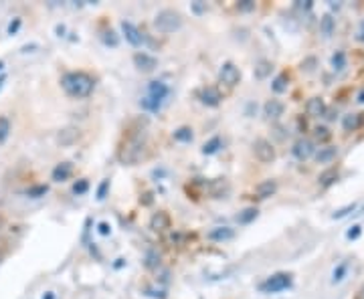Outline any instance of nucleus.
Returning <instances> with one entry per match:
<instances>
[{
    "instance_id": "1",
    "label": "nucleus",
    "mask_w": 364,
    "mask_h": 299,
    "mask_svg": "<svg viewBox=\"0 0 364 299\" xmlns=\"http://www.w3.org/2000/svg\"><path fill=\"white\" fill-rule=\"evenodd\" d=\"M148 152V138H146V130L142 126L136 128H128L118 144L116 150V158L120 164L124 166H136L138 162H142L146 158Z\"/></svg>"
},
{
    "instance_id": "2",
    "label": "nucleus",
    "mask_w": 364,
    "mask_h": 299,
    "mask_svg": "<svg viewBox=\"0 0 364 299\" xmlns=\"http://www.w3.org/2000/svg\"><path fill=\"white\" fill-rule=\"evenodd\" d=\"M95 77L87 71H67L61 77V87L63 91L73 97V99H85L95 91Z\"/></svg>"
},
{
    "instance_id": "3",
    "label": "nucleus",
    "mask_w": 364,
    "mask_h": 299,
    "mask_svg": "<svg viewBox=\"0 0 364 299\" xmlns=\"http://www.w3.org/2000/svg\"><path fill=\"white\" fill-rule=\"evenodd\" d=\"M182 22H184L182 14L178 10H172V8H164L154 16V28L162 34H172V32L180 30Z\"/></svg>"
},
{
    "instance_id": "4",
    "label": "nucleus",
    "mask_w": 364,
    "mask_h": 299,
    "mask_svg": "<svg viewBox=\"0 0 364 299\" xmlns=\"http://www.w3.org/2000/svg\"><path fill=\"white\" fill-rule=\"evenodd\" d=\"M168 93H170V89H168L166 83H162V81H152L148 85V97L144 99V108H148V110H158Z\"/></svg>"
},
{
    "instance_id": "5",
    "label": "nucleus",
    "mask_w": 364,
    "mask_h": 299,
    "mask_svg": "<svg viewBox=\"0 0 364 299\" xmlns=\"http://www.w3.org/2000/svg\"><path fill=\"white\" fill-rule=\"evenodd\" d=\"M253 154H255V158L261 162V164H271L277 158L275 146L269 140H265V138H257L253 142Z\"/></svg>"
},
{
    "instance_id": "6",
    "label": "nucleus",
    "mask_w": 364,
    "mask_h": 299,
    "mask_svg": "<svg viewBox=\"0 0 364 299\" xmlns=\"http://www.w3.org/2000/svg\"><path fill=\"white\" fill-rule=\"evenodd\" d=\"M196 99L206 108H219L223 104L225 95L221 93V89L217 85H204L196 91Z\"/></svg>"
},
{
    "instance_id": "7",
    "label": "nucleus",
    "mask_w": 364,
    "mask_h": 299,
    "mask_svg": "<svg viewBox=\"0 0 364 299\" xmlns=\"http://www.w3.org/2000/svg\"><path fill=\"white\" fill-rule=\"evenodd\" d=\"M289 285H291V273H275L259 285V289L263 293H279V291L287 289Z\"/></svg>"
},
{
    "instance_id": "8",
    "label": "nucleus",
    "mask_w": 364,
    "mask_h": 299,
    "mask_svg": "<svg viewBox=\"0 0 364 299\" xmlns=\"http://www.w3.org/2000/svg\"><path fill=\"white\" fill-rule=\"evenodd\" d=\"M239 81H241V71H239V67H237L233 61H225V63L221 65V69H219V83H223L225 87L233 89V87L239 85Z\"/></svg>"
},
{
    "instance_id": "9",
    "label": "nucleus",
    "mask_w": 364,
    "mask_h": 299,
    "mask_svg": "<svg viewBox=\"0 0 364 299\" xmlns=\"http://www.w3.org/2000/svg\"><path fill=\"white\" fill-rule=\"evenodd\" d=\"M291 154H293V156H295V160H299V162L309 160L311 156L316 154L314 142L307 140V138H299V140L293 144V148H291Z\"/></svg>"
},
{
    "instance_id": "10",
    "label": "nucleus",
    "mask_w": 364,
    "mask_h": 299,
    "mask_svg": "<svg viewBox=\"0 0 364 299\" xmlns=\"http://www.w3.org/2000/svg\"><path fill=\"white\" fill-rule=\"evenodd\" d=\"M150 228L154 232H168L172 228V216L166 212V210H156L152 216H150Z\"/></svg>"
},
{
    "instance_id": "11",
    "label": "nucleus",
    "mask_w": 364,
    "mask_h": 299,
    "mask_svg": "<svg viewBox=\"0 0 364 299\" xmlns=\"http://www.w3.org/2000/svg\"><path fill=\"white\" fill-rule=\"evenodd\" d=\"M132 59H134L136 69L142 71V73H152V71H156V67H158V59H156L154 55H150V53H144V51L134 53Z\"/></svg>"
},
{
    "instance_id": "12",
    "label": "nucleus",
    "mask_w": 364,
    "mask_h": 299,
    "mask_svg": "<svg viewBox=\"0 0 364 299\" xmlns=\"http://www.w3.org/2000/svg\"><path fill=\"white\" fill-rule=\"evenodd\" d=\"M202 192H204V194H209L211 198H223V196L229 192V182H227V178H215V180H209V182H204Z\"/></svg>"
},
{
    "instance_id": "13",
    "label": "nucleus",
    "mask_w": 364,
    "mask_h": 299,
    "mask_svg": "<svg viewBox=\"0 0 364 299\" xmlns=\"http://www.w3.org/2000/svg\"><path fill=\"white\" fill-rule=\"evenodd\" d=\"M275 192H277V180H273V178L261 180L253 188V198H257V200H267V198H271Z\"/></svg>"
},
{
    "instance_id": "14",
    "label": "nucleus",
    "mask_w": 364,
    "mask_h": 299,
    "mask_svg": "<svg viewBox=\"0 0 364 299\" xmlns=\"http://www.w3.org/2000/svg\"><path fill=\"white\" fill-rule=\"evenodd\" d=\"M122 32H124L126 40H128L132 46H140V44L144 42V34H142V30H140L136 24H132L130 20H122Z\"/></svg>"
},
{
    "instance_id": "15",
    "label": "nucleus",
    "mask_w": 364,
    "mask_h": 299,
    "mask_svg": "<svg viewBox=\"0 0 364 299\" xmlns=\"http://www.w3.org/2000/svg\"><path fill=\"white\" fill-rule=\"evenodd\" d=\"M73 174H75L73 162H59L53 168V172H51V180H53V182H67Z\"/></svg>"
},
{
    "instance_id": "16",
    "label": "nucleus",
    "mask_w": 364,
    "mask_h": 299,
    "mask_svg": "<svg viewBox=\"0 0 364 299\" xmlns=\"http://www.w3.org/2000/svg\"><path fill=\"white\" fill-rule=\"evenodd\" d=\"M326 102H324V97H309L307 99V104H305V114L309 116V118H324L326 116Z\"/></svg>"
},
{
    "instance_id": "17",
    "label": "nucleus",
    "mask_w": 364,
    "mask_h": 299,
    "mask_svg": "<svg viewBox=\"0 0 364 299\" xmlns=\"http://www.w3.org/2000/svg\"><path fill=\"white\" fill-rule=\"evenodd\" d=\"M79 140H81V130H79V128H73V126L63 128V130H59V134H57V142H59L61 146H65V148L77 144Z\"/></svg>"
},
{
    "instance_id": "18",
    "label": "nucleus",
    "mask_w": 364,
    "mask_h": 299,
    "mask_svg": "<svg viewBox=\"0 0 364 299\" xmlns=\"http://www.w3.org/2000/svg\"><path fill=\"white\" fill-rule=\"evenodd\" d=\"M283 112H285V106H283V102H279V99H269V102H265V106H263V116L269 122L279 120L283 116Z\"/></svg>"
},
{
    "instance_id": "19",
    "label": "nucleus",
    "mask_w": 364,
    "mask_h": 299,
    "mask_svg": "<svg viewBox=\"0 0 364 299\" xmlns=\"http://www.w3.org/2000/svg\"><path fill=\"white\" fill-rule=\"evenodd\" d=\"M336 158H338V146H324L316 152L318 164H332Z\"/></svg>"
},
{
    "instance_id": "20",
    "label": "nucleus",
    "mask_w": 364,
    "mask_h": 299,
    "mask_svg": "<svg viewBox=\"0 0 364 299\" xmlns=\"http://www.w3.org/2000/svg\"><path fill=\"white\" fill-rule=\"evenodd\" d=\"M211 240H217V242H221V240H229V238H233L235 236V230L231 228V226H217V228H213L209 234Z\"/></svg>"
},
{
    "instance_id": "21",
    "label": "nucleus",
    "mask_w": 364,
    "mask_h": 299,
    "mask_svg": "<svg viewBox=\"0 0 364 299\" xmlns=\"http://www.w3.org/2000/svg\"><path fill=\"white\" fill-rule=\"evenodd\" d=\"M362 114H348V116H344V120H342V128H344V132H356L360 126H362Z\"/></svg>"
},
{
    "instance_id": "22",
    "label": "nucleus",
    "mask_w": 364,
    "mask_h": 299,
    "mask_svg": "<svg viewBox=\"0 0 364 299\" xmlns=\"http://www.w3.org/2000/svg\"><path fill=\"white\" fill-rule=\"evenodd\" d=\"M271 71H273V63L267 61V59H261V61H257L253 73H255L257 79H267V77L271 75Z\"/></svg>"
},
{
    "instance_id": "23",
    "label": "nucleus",
    "mask_w": 364,
    "mask_h": 299,
    "mask_svg": "<svg viewBox=\"0 0 364 299\" xmlns=\"http://www.w3.org/2000/svg\"><path fill=\"white\" fill-rule=\"evenodd\" d=\"M336 180H338V168H328V170H324V172L318 176V182H320L322 188L332 186Z\"/></svg>"
},
{
    "instance_id": "24",
    "label": "nucleus",
    "mask_w": 364,
    "mask_h": 299,
    "mask_svg": "<svg viewBox=\"0 0 364 299\" xmlns=\"http://www.w3.org/2000/svg\"><path fill=\"white\" fill-rule=\"evenodd\" d=\"M221 148H223V138H221V136H213L209 142H206V144L202 146V154H206V156L217 154Z\"/></svg>"
},
{
    "instance_id": "25",
    "label": "nucleus",
    "mask_w": 364,
    "mask_h": 299,
    "mask_svg": "<svg viewBox=\"0 0 364 299\" xmlns=\"http://www.w3.org/2000/svg\"><path fill=\"white\" fill-rule=\"evenodd\" d=\"M172 138H174L176 142H180V144H188V142H192L194 134H192V128L182 126V128H178V130L172 132Z\"/></svg>"
},
{
    "instance_id": "26",
    "label": "nucleus",
    "mask_w": 364,
    "mask_h": 299,
    "mask_svg": "<svg viewBox=\"0 0 364 299\" xmlns=\"http://www.w3.org/2000/svg\"><path fill=\"white\" fill-rule=\"evenodd\" d=\"M11 130H13V124L9 120V116H0V146H5L9 136H11Z\"/></svg>"
},
{
    "instance_id": "27",
    "label": "nucleus",
    "mask_w": 364,
    "mask_h": 299,
    "mask_svg": "<svg viewBox=\"0 0 364 299\" xmlns=\"http://www.w3.org/2000/svg\"><path fill=\"white\" fill-rule=\"evenodd\" d=\"M287 87H289V75L287 73H279L271 83V89L275 93H283V91H287Z\"/></svg>"
},
{
    "instance_id": "28",
    "label": "nucleus",
    "mask_w": 364,
    "mask_h": 299,
    "mask_svg": "<svg viewBox=\"0 0 364 299\" xmlns=\"http://www.w3.org/2000/svg\"><path fill=\"white\" fill-rule=\"evenodd\" d=\"M257 216H259V210H257L255 206H249V208H245V210L237 216V220H239V224H249V222H253Z\"/></svg>"
},
{
    "instance_id": "29",
    "label": "nucleus",
    "mask_w": 364,
    "mask_h": 299,
    "mask_svg": "<svg viewBox=\"0 0 364 299\" xmlns=\"http://www.w3.org/2000/svg\"><path fill=\"white\" fill-rule=\"evenodd\" d=\"M330 138H332V132H330L326 126H316V128H314V140H316V142L326 144V142H330Z\"/></svg>"
},
{
    "instance_id": "30",
    "label": "nucleus",
    "mask_w": 364,
    "mask_h": 299,
    "mask_svg": "<svg viewBox=\"0 0 364 299\" xmlns=\"http://www.w3.org/2000/svg\"><path fill=\"white\" fill-rule=\"evenodd\" d=\"M320 28H322V34H324V36H330V34L334 32V28H336V20H334L330 14H326V16L320 20Z\"/></svg>"
},
{
    "instance_id": "31",
    "label": "nucleus",
    "mask_w": 364,
    "mask_h": 299,
    "mask_svg": "<svg viewBox=\"0 0 364 299\" xmlns=\"http://www.w3.org/2000/svg\"><path fill=\"white\" fill-rule=\"evenodd\" d=\"M332 69L334 71H342L344 67H346V53L344 51H336L334 55H332Z\"/></svg>"
},
{
    "instance_id": "32",
    "label": "nucleus",
    "mask_w": 364,
    "mask_h": 299,
    "mask_svg": "<svg viewBox=\"0 0 364 299\" xmlns=\"http://www.w3.org/2000/svg\"><path fill=\"white\" fill-rule=\"evenodd\" d=\"M49 192V186L47 184H35V186H31V188H27V194L31 196V198H41V196H45Z\"/></svg>"
},
{
    "instance_id": "33",
    "label": "nucleus",
    "mask_w": 364,
    "mask_h": 299,
    "mask_svg": "<svg viewBox=\"0 0 364 299\" xmlns=\"http://www.w3.org/2000/svg\"><path fill=\"white\" fill-rule=\"evenodd\" d=\"M71 190H73V194H75V196L85 194V192L89 190V180H87V178H79V180L73 184V188H71Z\"/></svg>"
},
{
    "instance_id": "34",
    "label": "nucleus",
    "mask_w": 364,
    "mask_h": 299,
    "mask_svg": "<svg viewBox=\"0 0 364 299\" xmlns=\"http://www.w3.org/2000/svg\"><path fill=\"white\" fill-rule=\"evenodd\" d=\"M346 273H348V263H340V265L334 269V273H332V283H340V281L344 279Z\"/></svg>"
},
{
    "instance_id": "35",
    "label": "nucleus",
    "mask_w": 364,
    "mask_h": 299,
    "mask_svg": "<svg viewBox=\"0 0 364 299\" xmlns=\"http://www.w3.org/2000/svg\"><path fill=\"white\" fill-rule=\"evenodd\" d=\"M235 8H237L239 12H251V10L257 8V4L253 2V0H241V2L235 4Z\"/></svg>"
},
{
    "instance_id": "36",
    "label": "nucleus",
    "mask_w": 364,
    "mask_h": 299,
    "mask_svg": "<svg viewBox=\"0 0 364 299\" xmlns=\"http://www.w3.org/2000/svg\"><path fill=\"white\" fill-rule=\"evenodd\" d=\"M354 210H356V204H348V206H344V208L336 210V212L332 214V218H344L346 214H350V212H354Z\"/></svg>"
},
{
    "instance_id": "37",
    "label": "nucleus",
    "mask_w": 364,
    "mask_h": 299,
    "mask_svg": "<svg viewBox=\"0 0 364 299\" xmlns=\"http://www.w3.org/2000/svg\"><path fill=\"white\" fill-rule=\"evenodd\" d=\"M299 67H301V71H307V73H309V71H314V67H316V59H314V57H309V59L301 61V65H299Z\"/></svg>"
},
{
    "instance_id": "38",
    "label": "nucleus",
    "mask_w": 364,
    "mask_h": 299,
    "mask_svg": "<svg viewBox=\"0 0 364 299\" xmlns=\"http://www.w3.org/2000/svg\"><path fill=\"white\" fill-rule=\"evenodd\" d=\"M360 232H362V228H360V224H354L348 232H346V238H350V240H354V238H358L360 236Z\"/></svg>"
},
{
    "instance_id": "39",
    "label": "nucleus",
    "mask_w": 364,
    "mask_h": 299,
    "mask_svg": "<svg viewBox=\"0 0 364 299\" xmlns=\"http://www.w3.org/2000/svg\"><path fill=\"white\" fill-rule=\"evenodd\" d=\"M108 186H110V180H103V182H101L99 192H97V198H99V200H101V198H106V190H108Z\"/></svg>"
},
{
    "instance_id": "40",
    "label": "nucleus",
    "mask_w": 364,
    "mask_h": 299,
    "mask_svg": "<svg viewBox=\"0 0 364 299\" xmlns=\"http://www.w3.org/2000/svg\"><path fill=\"white\" fill-rule=\"evenodd\" d=\"M19 26H21V18H15V22H11V26H9V34H15L19 30Z\"/></svg>"
},
{
    "instance_id": "41",
    "label": "nucleus",
    "mask_w": 364,
    "mask_h": 299,
    "mask_svg": "<svg viewBox=\"0 0 364 299\" xmlns=\"http://www.w3.org/2000/svg\"><path fill=\"white\" fill-rule=\"evenodd\" d=\"M356 38L360 40V42H364V20L360 22V26H358V32H356Z\"/></svg>"
},
{
    "instance_id": "42",
    "label": "nucleus",
    "mask_w": 364,
    "mask_h": 299,
    "mask_svg": "<svg viewBox=\"0 0 364 299\" xmlns=\"http://www.w3.org/2000/svg\"><path fill=\"white\" fill-rule=\"evenodd\" d=\"M99 232H101V234H108V232H110L108 222H101V224H99Z\"/></svg>"
},
{
    "instance_id": "43",
    "label": "nucleus",
    "mask_w": 364,
    "mask_h": 299,
    "mask_svg": "<svg viewBox=\"0 0 364 299\" xmlns=\"http://www.w3.org/2000/svg\"><path fill=\"white\" fill-rule=\"evenodd\" d=\"M358 104H364V89L358 93Z\"/></svg>"
},
{
    "instance_id": "44",
    "label": "nucleus",
    "mask_w": 364,
    "mask_h": 299,
    "mask_svg": "<svg viewBox=\"0 0 364 299\" xmlns=\"http://www.w3.org/2000/svg\"><path fill=\"white\" fill-rule=\"evenodd\" d=\"M5 222H7V218H5L3 214H0V228H3V226H5Z\"/></svg>"
},
{
    "instance_id": "45",
    "label": "nucleus",
    "mask_w": 364,
    "mask_h": 299,
    "mask_svg": "<svg viewBox=\"0 0 364 299\" xmlns=\"http://www.w3.org/2000/svg\"><path fill=\"white\" fill-rule=\"evenodd\" d=\"M356 299H364V287L360 289V293H358V297H356Z\"/></svg>"
},
{
    "instance_id": "46",
    "label": "nucleus",
    "mask_w": 364,
    "mask_h": 299,
    "mask_svg": "<svg viewBox=\"0 0 364 299\" xmlns=\"http://www.w3.org/2000/svg\"><path fill=\"white\" fill-rule=\"evenodd\" d=\"M43 299H55V295H53V293H47Z\"/></svg>"
},
{
    "instance_id": "47",
    "label": "nucleus",
    "mask_w": 364,
    "mask_h": 299,
    "mask_svg": "<svg viewBox=\"0 0 364 299\" xmlns=\"http://www.w3.org/2000/svg\"><path fill=\"white\" fill-rule=\"evenodd\" d=\"M5 81H7V77L3 75V77H0V87H3V83H5Z\"/></svg>"
},
{
    "instance_id": "48",
    "label": "nucleus",
    "mask_w": 364,
    "mask_h": 299,
    "mask_svg": "<svg viewBox=\"0 0 364 299\" xmlns=\"http://www.w3.org/2000/svg\"><path fill=\"white\" fill-rule=\"evenodd\" d=\"M3 257H5V251H0V261H3Z\"/></svg>"
},
{
    "instance_id": "49",
    "label": "nucleus",
    "mask_w": 364,
    "mask_h": 299,
    "mask_svg": "<svg viewBox=\"0 0 364 299\" xmlns=\"http://www.w3.org/2000/svg\"><path fill=\"white\" fill-rule=\"evenodd\" d=\"M0 69H3V63H0Z\"/></svg>"
}]
</instances>
